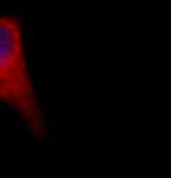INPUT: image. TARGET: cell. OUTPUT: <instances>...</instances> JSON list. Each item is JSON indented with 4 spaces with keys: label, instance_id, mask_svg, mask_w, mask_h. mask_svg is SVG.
Here are the masks:
<instances>
[{
    "label": "cell",
    "instance_id": "6da1fadb",
    "mask_svg": "<svg viewBox=\"0 0 171 178\" xmlns=\"http://www.w3.org/2000/svg\"><path fill=\"white\" fill-rule=\"evenodd\" d=\"M0 100L20 115L36 140H46L49 132L28 70L21 23L9 15H0Z\"/></svg>",
    "mask_w": 171,
    "mask_h": 178
}]
</instances>
